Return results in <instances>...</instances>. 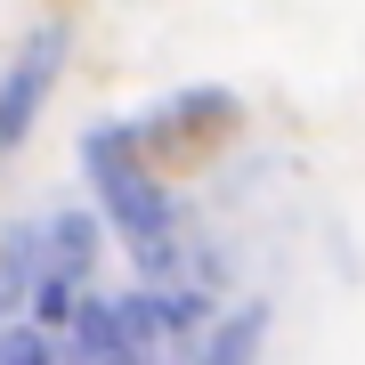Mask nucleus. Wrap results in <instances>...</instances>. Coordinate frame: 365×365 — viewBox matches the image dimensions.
Instances as JSON below:
<instances>
[{"label": "nucleus", "mask_w": 365, "mask_h": 365, "mask_svg": "<svg viewBox=\"0 0 365 365\" xmlns=\"http://www.w3.org/2000/svg\"><path fill=\"white\" fill-rule=\"evenodd\" d=\"M81 179L98 195V220L122 235L138 284H187V235H179V203L155 170L138 163L130 146V122H98L81 138Z\"/></svg>", "instance_id": "obj_1"}, {"label": "nucleus", "mask_w": 365, "mask_h": 365, "mask_svg": "<svg viewBox=\"0 0 365 365\" xmlns=\"http://www.w3.org/2000/svg\"><path fill=\"white\" fill-rule=\"evenodd\" d=\"M235 122H244L235 90L195 81V90H170L155 114H138V122H130V146H138V163L163 179V170H195V163H211V155L235 138Z\"/></svg>", "instance_id": "obj_2"}, {"label": "nucleus", "mask_w": 365, "mask_h": 365, "mask_svg": "<svg viewBox=\"0 0 365 365\" xmlns=\"http://www.w3.org/2000/svg\"><path fill=\"white\" fill-rule=\"evenodd\" d=\"M57 66H66V25H33L25 41H16V57H9V73H0V155H16V146L33 138V122H41V106H49L57 90Z\"/></svg>", "instance_id": "obj_3"}, {"label": "nucleus", "mask_w": 365, "mask_h": 365, "mask_svg": "<svg viewBox=\"0 0 365 365\" xmlns=\"http://www.w3.org/2000/svg\"><path fill=\"white\" fill-rule=\"evenodd\" d=\"M41 268L90 292L98 284V211H49L41 220Z\"/></svg>", "instance_id": "obj_4"}, {"label": "nucleus", "mask_w": 365, "mask_h": 365, "mask_svg": "<svg viewBox=\"0 0 365 365\" xmlns=\"http://www.w3.org/2000/svg\"><path fill=\"white\" fill-rule=\"evenodd\" d=\"M260 349H268V300H244V309H220V325L203 333L187 365H260Z\"/></svg>", "instance_id": "obj_5"}, {"label": "nucleus", "mask_w": 365, "mask_h": 365, "mask_svg": "<svg viewBox=\"0 0 365 365\" xmlns=\"http://www.w3.org/2000/svg\"><path fill=\"white\" fill-rule=\"evenodd\" d=\"M0 365H66V341H49V333H33L25 317H16V325L0 333Z\"/></svg>", "instance_id": "obj_6"}]
</instances>
